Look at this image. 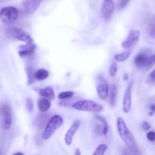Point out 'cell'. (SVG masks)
Masks as SVG:
<instances>
[{
	"instance_id": "836d02e7",
	"label": "cell",
	"mask_w": 155,
	"mask_h": 155,
	"mask_svg": "<svg viewBox=\"0 0 155 155\" xmlns=\"http://www.w3.org/2000/svg\"><path fill=\"white\" fill-rule=\"evenodd\" d=\"M127 79H128V74H124V80H127Z\"/></svg>"
},
{
	"instance_id": "ba28073f",
	"label": "cell",
	"mask_w": 155,
	"mask_h": 155,
	"mask_svg": "<svg viewBox=\"0 0 155 155\" xmlns=\"http://www.w3.org/2000/svg\"><path fill=\"white\" fill-rule=\"evenodd\" d=\"M114 0H103L101 8V13L103 19L105 21H110L114 15Z\"/></svg>"
},
{
	"instance_id": "7c38bea8",
	"label": "cell",
	"mask_w": 155,
	"mask_h": 155,
	"mask_svg": "<svg viewBox=\"0 0 155 155\" xmlns=\"http://www.w3.org/2000/svg\"><path fill=\"white\" fill-rule=\"evenodd\" d=\"M42 0H28L24 3V12L28 15L34 13L40 6Z\"/></svg>"
},
{
	"instance_id": "8fae6325",
	"label": "cell",
	"mask_w": 155,
	"mask_h": 155,
	"mask_svg": "<svg viewBox=\"0 0 155 155\" xmlns=\"http://www.w3.org/2000/svg\"><path fill=\"white\" fill-rule=\"evenodd\" d=\"M80 127V121L76 120L73 123L72 125L69 128V130L67 131L64 136V142L68 146H71L73 142V139L74 136L77 133V131L79 130Z\"/></svg>"
},
{
	"instance_id": "44dd1931",
	"label": "cell",
	"mask_w": 155,
	"mask_h": 155,
	"mask_svg": "<svg viewBox=\"0 0 155 155\" xmlns=\"http://www.w3.org/2000/svg\"><path fill=\"white\" fill-rule=\"evenodd\" d=\"M107 145L106 144H101L95 148V151L93 152V155H103L105 154L107 149Z\"/></svg>"
},
{
	"instance_id": "7a4b0ae2",
	"label": "cell",
	"mask_w": 155,
	"mask_h": 155,
	"mask_svg": "<svg viewBox=\"0 0 155 155\" xmlns=\"http://www.w3.org/2000/svg\"><path fill=\"white\" fill-rule=\"evenodd\" d=\"M64 124V120L60 115H54L50 118L45 127L43 133L42 134V138L44 140H48L52 136L60 127Z\"/></svg>"
},
{
	"instance_id": "277c9868",
	"label": "cell",
	"mask_w": 155,
	"mask_h": 155,
	"mask_svg": "<svg viewBox=\"0 0 155 155\" xmlns=\"http://www.w3.org/2000/svg\"><path fill=\"white\" fill-rule=\"evenodd\" d=\"M1 127L3 130H8L12 124V110L10 106L6 103H3L1 106Z\"/></svg>"
},
{
	"instance_id": "83f0119b",
	"label": "cell",
	"mask_w": 155,
	"mask_h": 155,
	"mask_svg": "<svg viewBox=\"0 0 155 155\" xmlns=\"http://www.w3.org/2000/svg\"><path fill=\"white\" fill-rule=\"evenodd\" d=\"M130 0H120L119 3H118V8L119 9H123L129 4Z\"/></svg>"
},
{
	"instance_id": "5b68a950",
	"label": "cell",
	"mask_w": 155,
	"mask_h": 155,
	"mask_svg": "<svg viewBox=\"0 0 155 155\" xmlns=\"http://www.w3.org/2000/svg\"><path fill=\"white\" fill-rule=\"evenodd\" d=\"M8 34L14 39L21 41L25 43H30L33 42V39L30 36V35L25 30H22L21 28H17V27H12L8 30Z\"/></svg>"
},
{
	"instance_id": "9c48e42d",
	"label": "cell",
	"mask_w": 155,
	"mask_h": 155,
	"mask_svg": "<svg viewBox=\"0 0 155 155\" xmlns=\"http://www.w3.org/2000/svg\"><path fill=\"white\" fill-rule=\"evenodd\" d=\"M139 38H140V31L139 30H130L127 37L121 44V46L125 49H130L139 42Z\"/></svg>"
},
{
	"instance_id": "d4e9b609",
	"label": "cell",
	"mask_w": 155,
	"mask_h": 155,
	"mask_svg": "<svg viewBox=\"0 0 155 155\" xmlns=\"http://www.w3.org/2000/svg\"><path fill=\"white\" fill-rule=\"evenodd\" d=\"M27 76H28V85L32 84L33 80H35V77L34 74H33V72H32L31 68H29L27 67Z\"/></svg>"
},
{
	"instance_id": "d6986e66",
	"label": "cell",
	"mask_w": 155,
	"mask_h": 155,
	"mask_svg": "<svg viewBox=\"0 0 155 155\" xmlns=\"http://www.w3.org/2000/svg\"><path fill=\"white\" fill-rule=\"evenodd\" d=\"M132 54L131 50H127V51H124L122 53H119L114 55V60L118 62H123L127 61L129 58L130 57Z\"/></svg>"
},
{
	"instance_id": "6da1fadb",
	"label": "cell",
	"mask_w": 155,
	"mask_h": 155,
	"mask_svg": "<svg viewBox=\"0 0 155 155\" xmlns=\"http://www.w3.org/2000/svg\"><path fill=\"white\" fill-rule=\"evenodd\" d=\"M117 130L119 134L120 138L124 142L127 149L134 154H142L139 150L134 136L132 134L131 131L129 130L126 124L125 121L122 117H117Z\"/></svg>"
},
{
	"instance_id": "4fadbf2b",
	"label": "cell",
	"mask_w": 155,
	"mask_h": 155,
	"mask_svg": "<svg viewBox=\"0 0 155 155\" xmlns=\"http://www.w3.org/2000/svg\"><path fill=\"white\" fill-rule=\"evenodd\" d=\"M36 48V45L34 42H30V43H26V45H21L20 50L18 51V54L21 57H28L32 55L34 53L35 49Z\"/></svg>"
},
{
	"instance_id": "1f68e13d",
	"label": "cell",
	"mask_w": 155,
	"mask_h": 155,
	"mask_svg": "<svg viewBox=\"0 0 155 155\" xmlns=\"http://www.w3.org/2000/svg\"><path fill=\"white\" fill-rule=\"evenodd\" d=\"M74 154H75V155H80V154H81V152H80V149H79V148H77V149H76Z\"/></svg>"
},
{
	"instance_id": "e575fe53",
	"label": "cell",
	"mask_w": 155,
	"mask_h": 155,
	"mask_svg": "<svg viewBox=\"0 0 155 155\" xmlns=\"http://www.w3.org/2000/svg\"><path fill=\"white\" fill-rule=\"evenodd\" d=\"M18 154H21V155H24V154H23L22 152H16L14 154V155H18Z\"/></svg>"
},
{
	"instance_id": "ac0fdd59",
	"label": "cell",
	"mask_w": 155,
	"mask_h": 155,
	"mask_svg": "<svg viewBox=\"0 0 155 155\" xmlns=\"http://www.w3.org/2000/svg\"><path fill=\"white\" fill-rule=\"evenodd\" d=\"M49 76V73L46 69L44 68H40L38 69L36 72L34 73L35 80H46Z\"/></svg>"
},
{
	"instance_id": "30bf717a",
	"label": "cell",
	"mask_w": 155,
	"mask_h": 155,
	"mask_svg": "<svg viewBox=\"0 0 155 155\" xmlns=\"http://www.w3.org/2000/svg\"><path fill=\"white\" fill-rule=\"evenodd\" d=\"M132 90H133V81L130 83L125 91L123 100V110L124 113H130L132 106Z\"/></svg>"
},
{
	"instance_id": "5bb4252c",
	"label": "cell",
	"mask_w": 155,
	"mask_h": 155,
	"mask_svg": "<svg viewBox=\"0 0 155 155\" xmlns=\"http://www.w3.org/2000/svg\"><path fill=\"white\" fill-rule=\"evenodd\" d=\"M149 56L145 53H139L135 57L134 59V63L138 68H144L146 66L147 61Z\"/></svg>"
},
{
	"instance_id": "2e32d148",
	"label": "cell",
	"mask_w": 155,
	"mask_h": 155,
	"mask_svg": "<svg viewBox=\"0 0 155 155\" xmlns=\"http://www.w3.org/2000/svg\"><path fill=\"white\" fill-rule=\"evenodd\" d=\"M51 101L47 98H41L38 101V108L41 113H45L48 111L51 107Z\"/></svg>"
},
{
	"instance_id": "603a6c76",
	"label": "cell",
	"mask_w": 155,
	"mask_h": 155,
	"mask_svg": "<svg viewBox=\"0 0 155 155\" xmlns=\"http://www.w3.org/2000/svg\"><path fill=\"white\" fill-rule=\"evenodd\" d=\"M74 92L73 91H66V92H62L59 93L58 95V98L61 100H64L71 98V97L74 96Z\"/></svg>"
},
{
	"instance_id": "4dcf8cb0",
	"label": "cell",
	"mask_w": 155,
	"mask_h": 155,
	"mask_svg": "<svg viewBox=\"0 0 155 155\" xmlns=\"http://www.w3.org/2000/svg\"><path fill=\"white\" fill-rule=\"evenodd\" d=\"M149 77H150V78L152 79V80H155V69L151 73V74H150Z\"/></svg>"
},
{
	"instance_id": "ffe728a7",
	"label": "cell",
	"mask_w": 155,
	"mask_h": 155,
	"mask_svg": "<svg viewBox=\"0 0 155 155\" xmlns=\"http://www.w3.org/2000/svg\"><path fill=\"white\" fill-rule=\"evenodd\" d=\"M148 36L152 39H155V15L152 17L148 26Z\"/></svg>"
},
{
	"instance_id": "8992f818",
	"label": "cell",
	"mask_w": 155,
	"mask_h": 155,
	"mask_svg": "<svg viewBox=\"0 0 155 155\" xmlns=\"http://www.w3.org/2000/svg\"><path fill=\"white\" fill-rule=\"evenodd\" d=\"M18 17V11L16 8L13 6L4 7L1 9L0 18L2 22L12 23L16 21Z\"/></svg>"
},
{
	"instance_id": "cb8c5ba5",
	"label": "cell",
	"mask_w": 155,
	"mask_h": 155,
	"mask_svg": "<svg viewBox=\"0 0 155 155\" xmlns=\"http://www.w3.org/2000/svg\"><path fill=\"white\" fill-rule=\"evenodd\" d=\"M117 65L116 62L113 61L109 68V75L110 77H114L117 74Z\"/></svg>"
},
{
	"instance_id": "3957f363",
	"label": "cell",
	"mask_w": 155,
	"mask_h": 155,
	"mask_svg": "<svg viewBox=\"0 0 155 155\" xmlns=\"http://www.w3.org/2000/svg\"><path fill=\"white\" fill-rule=\"evenodd\" d=\"M73 108L80 111L95 112L99 113L102 111L103 106L101 104L92 100H80L72 104Z\"/></svg>"
},
{
	"instance_id": "7402d4cb",
	"label": "cell",
	"mask_w": 155,
	"mask_h": 155,
	"mask_svg": "<svg viewBox=\"0 0 155 155\" xmlns=\"http://www.w3.org/2000/svg\"><path fill=\"white\" fill-rule=\"evenodd\" d=\"M95 120H97L100 121V122H101V124H102L103 125V136H106V135L107 134V133H108V126H107V121L105 120V119L103 117H95Z\"/></svg>"
},
{
	"instance_id": "52a82bcc",
	"label": "cell",
	"mask_w": 155,
	"mask_h": 155,
	"mask_svg": "<svg viewBox=\"0 0 155 155\" xmlns=\"http://www.w3.org/2000/svg\"><path fill=\"white\" fill-rule=\"evenodd\" d=\"M96 90L98 97L101 100H106L109 95V86L107 80L101 74H99L97 78Z\"/></svg>"
},
{
	"instance_id": "f546056e",
	"label": "cell",
	"mask_w": 155,
	"mask_h": 155,
	"mask_svg": "<svg viewBox=\"0 0 155 155\" xmlns=\"http://www.w3.org/2000/svg\"><path fill=\"white\" fill-rule=\"evenodd\" d=\"M147 138L148 140L150 141H154L155 140V133L154 131H150L148 132L147 134Z\"/></svg>"
},
{
	"instance_id": "9a60e30c",
	"label": "cell",
	"mask_w": 155,
	"mask_h": 155,
	"mask_svg": "<svg viewBox=\"0 0 155 155\" xmlns=\"http://www.w3.org/2000/svg\"><path fill=\"white\" fill-rule=\"evenodd\" d=\"M38 93L40 96L43 97V98H47V99L53 100L55 97L54 95V92L51 87H46L44 89H40L38 90Z\"/></svg>"
},
{
	"instance_id": "4316f807",
	"label": "cell",
	"mask_w": 155,
	"mask_h": 155,
	"mask_svg": "<svg viewBox=\"0 0 155 155\" xmlns=\"http://www.w3.org/2000/svg\"><path fill=\"white\" fill-rule=\"evenodd\" d=\"M154 64H155V54L148 57L146 63V66L145 67H150Z\"/></svg>"
},
{
	"instance_id": "e0dca14e",
	"label": "cell",
	"mask_w": 155,
	"mask_h": 155,
	"mask_svg": "<svg viewBox=\"0 0 155 155\" xmlns=\"http://www.w3.org/2000/svg\"><path fill=\"white\" fill-rule=\"evenodd\" d=\"M117 96V88L115 85H111L110 87V92H109V99L112 107L116 105Z\"/></svg>"
},
{
	"instance_id": "f1b7e54d",
	"label": "cell",
	"mask_w": 155,
	"mask_h": 155,
	"mask_svg": "<svg viewBox=\"0 0 155 155\" xmlns=\"http://www.w3.org/2000/svg\"><path fill=\"white\" fill-rule=\"evenodd\" d=\"M151 124H150L148 122L145 121V122L142 123V129H143L145 131H149V130H151Z\"/></svg>"
},
{
	"instance_id": "d6a6232c",
	"label": "cell",
	"mask_w": 155,
	"mask_h": 155,
	"mask_svg": "<svg viewBox=\"0 0 155 155\" xmlns=\"http://www.w3.org/2000/svg\"><path fill=\"white\" fill-rule=\"evenodd\" d=\"M151 110H152V111L155 112V104H153V105L151 106Z\"/></svg>"
},
{
	"instance_id": "484cf974",
	"label": "cell",
	"mask_w": 155,
	"mask_h": 155,
	"mask_svg": "<svg viewBox=\"0 0 155 155\" xmlns=\"http://www.w3.org/2000/svg\"><path fill=\"white\" fill-rule=\"evenodd\" d=\"M26 107L29 112L32 113L33 111V102L30 98H27L26 99Z\"/></svg>"
}]
</instances>
